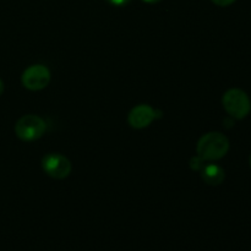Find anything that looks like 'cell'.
<instances>
[{"instance_id": "cell-1", "label": "cell", "mask_w": 251, "mask_h": 251, "mask_svg": "<svg viewBox=\"0 0 251 251\" xmlns=\"http://www.w3.org/2000/svg\"><path fill=\"white\" fill-rule=\"evenodd\" d=\"M229 150V140L221 132H208L198 142V154L203 161L223 158Z\"/></svg>"}, {"instance_id": "cell-2", "label": "cell", "mask_w": 251, "mask_h": 251, "mask_svg": "<svg viewBox=\"0 0 251 251\" xmlns=\"http://www.w3.org/2000/svg\"><path fill=\"white\" fill-rule=\"evenodd\" d=\"M222 103L226 112L235 119H244L251 109L249 97L244 91L239 88H232L227 91L223 96Z\"/></svg>"}, {"instance_id": "cell-3", "label": "cell", "mask_w": 251, "mask_h": 251, "mask_svg": "<svg viewBox=\"0 0 251 251\" xmlns=\"http://www.w3.org/2000/svg\"><path fill=\"white\" fill-rule=\"evenodd\" d=\"M47 124L41 117L33 114L24 115L17 120L15 125V132L22 141H34L44 135Z\"/></svg>"}, {"instance_id": "cell-4", "label": "cell", "mask_w": 251, "mask_h": 251, "mask_svg": "<svg viewBox=\"0 0 251 251\" xmlns=\"http://www.w3.org/2000/svg\"><path fill=\"white\" fill-rule=\"evenodd\" d=\"M22 85L31 91H39L47 87L50 81V71L44 65H32L22 74Z\"/></svg>"}, {"instance_id": "cell-5", "label": "cell", "mask_w": 251, "mask_h": 251, "mask_svg": "<svg viewBox=\"0 0 251 251\" xmlns=\"http://www.w3.org/2000/svg\"><path fill=\"white\" fill-rule=\"evenodd\" d=\"M42 167L49 176L54 179H64L70 174L71 163L60 153H49L42 159Z\"/></svg>"}, {"instance_id": "cell-6", "label": "cell", "mask_w": 251, "mask_h": 251, "mask_svg": "<svg viewBox=\"0 0 251 251\" xmlns=\"http://www.w3.org/2000/svg\"><path fill=\"white\" fill-rule=\"evenodd\" d=\"M154 118H156V112L153 108L147 104H140L132 108L127 117V122L135 129H144L153 122Z\"/></svg>"}, {"instance_id": "cell-7", "label": "cell", "mask_w": 251, "mask_h": 251, "mask_svg": "<svg viewBox=\"0 0 251 251\" xmlns=\"http://www.w3.org/2000/svg\"><path fill=\"white\" fill-rule=\"evenodd\" d=\"M201 176L208 185H220L225 180V171L217 164H207L201 169Z\"/></svg>"}, {"instance_id": "cell-8", "label": "cell", "mask_w": 251, "mask_h": 251, "mask_svg": "<svg viewBox=\"0 0 251 251\" xmlns=\"http://www.w3.org/2000/svg\"><path fill=\"white\" fill-rule=\"evenodd\" d=\"M202 163H203V159L200 158V157H195V158L191 159V168L194 169H202Z\"/></svg>"}, {"instance_id": "cell-9", "label": "cell", "mask_w": 251, "mask_h": 251, "mask_svg": "<svg viewBox=\"0 0 251 251\" xmlns=\"http://www.w3.org/2000/svg\"><path fill=\"white\" fill-rule=\"evenodd\" d=\"M235 0H212L213 4L218 5V6H228V5H232Z\"/></svg>"}, {"instance_id": "cell-10", "label": "cell", "mask_w": 251, "mask_h": 251, "mask_svg": "<svg viewBox=\"0 0 251 251\" xmlns=\"http://www.w3.org/2000/svg\"><path fill=\"white\" fill-rule=\"evenodd\" d=\"M105 1H108L112 5H115V6H123V5L129 4L131 0H105Z\"/></svg>"}, {"instance_id": "cell-11", "label": "cell", "mask_w": 251, "mask_h": 251, "mask_svg": "<svg viewBox=\"0 0 251 251\" xmlns=\"http://www.w3.org/2000/svg\"><path fill=\"white\" fill-rule=\"evenodd\" d=\"M144 1H146V2H150V4H156V2L161 1V0H144Z\"/></svg>"}, {"instance_id": "cell-12", "label": "cell", "mask_w": 251, "mask_h": 251, "mask_svg": "<svg viewBox=\"0 0 251 251\" xmlns=\"http://www.w3.org/2000/svg\"><path fill=\"white\" fill-rule=\"evenodd\" d=\"M2 91H4V83H2V81L0 80V95L2 93Z\"/></svg>"}, {"instance_id": "cell-13", "label": "cell", "mask_w": 251, "mask_h": 251, "mask_svg": "<svg viewBox=\"0 0 251 251\" xmlns=\"http://www.w3.org/2000/svg\"><path fill=\"white\" fill-rule=\"evenodd\" d=\"M250 167H251V156H250Z\"/></svg>"}]
</instances>
